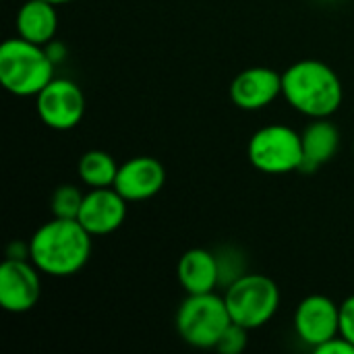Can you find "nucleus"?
I'll return each instance as SVG.
<instances>
[{
  "label": "nucleus",
  "mask_w": 354,
  "mask_h": 354,
  "mask_svg": "<svg viewBox=\"0 0 354 354\" xmlns=\"http://www.w3.org/2000/svg\"><path fill=\"white\" fill-rule=\"evenodd\" d=\"M91 257V234L73 218H52L29 239V259L52 278L79 274Z\"/></svg>",
  "instance_id": "1"
},
{
  "label": "nucleus",
  "mask_w": 354,
  "mask_h": 354,
  "mask_svg": "<svg viewBox=\"0 0 354 354\" xmlns=\"http://www.w3.org/2000/svg\"><path fill=\"white\" fill-rule=\"evenodd\" d=\"M282 95L307 118H330L338 112L344 91L336 71L313 58L299 60L282 73Z\"/></svg>",
  "instance_id": "2"
},
{
  "label": "nucleus",
  "mask_w": 354,
  "mask_h": 354,
  "mask_svg": "<svg viewBox=\"0 0 354 354\" xmlns=\"http://www.w3.org/2000/svg\"><path fill=\"white\" fill-rule=\"evenodd\" d=\"M54 79V60L44 46L10 37L0 46V81L17 97L37 95Z\"/></svg>",
  "instance_id": "3"
},
{
  "label": "nucleus",
  "mask_w": 354,
  "mask_h": 354,
  "mask_svg": "<svg viewBox=\"0 0 354 354\" xmlns=\"http://www.w3.org/2000/svg\"><path fill=\"white\" fill-rule=\"evenodd\" d=\"M224 301L234 324L247 330H257L276 315L280 307V288L272 278L247 272L226 286Z\"/></svg>",
  "instance_id": "4"
},
{
  "label": "nucleus",
  "mask_w": 354,
  "mask_h": 354,
  "mask_svg": "<svg viewBox=\"0 0 354 354\" xmlns=\"http://www.w3.org/2000/svg\"><path fill=\"white\" fill-rule=\"evenodd\" d=\"M178 336L195 348H216L224 330L232 324L224 297L216 292L189 295L176 311Z\"/></svg>",
  "instance_id": "5"
},
{
  "label": "nucleus",
  "mask_w": 354,
  "mask_h": 354,
  "mask_svg": "<svg viewBox=\"0 0 354 354\" xmlns=\"http://www.w3.org/2000/svg\"><path fill=\"white\" fill-rule=\"evenodd\" d=\"M249 162L263 174H288L303 168V139L286 124H268L253 133L247 145Z\"/></svg>",
  "instance_id": "6"
},
{
  "label": "nucleus",
  "mask_w": 354,
  "mask_h": 354,
  "mask_svg": "<svg viewBox=\"0 0 354 354\" xmlns=\"http://www.w3.org/2000/svg\"><path fill=\"white\" fill-rule=\"evenodd\" d=\"M35 108L39 120L54 131L75 129L85 114L83 89L71 79H52L37 95Z\"/></svg>",
  "instance_id": "7"
},
{
  "label": "nucleus",
  "mask_w": 354,
  "mask_h": 354,
  "mask_svg": "<svg viewBox=\"0 0 354 354\" xmlns=\"http://www.w3.org/2000/svg\"><path fill=\"white\" fill-rule=\"evenodd\" d=\"M39 270L31 259L6 257L0 266V305L8 313L31 311L41 295Z\"/></svg>",
  "instance_id": "8"
},
{
  "label": "nucleus",
  "mask_w": 354,
  "mask_h": 354,
  "mask_svg": "<svg viewBox=\"0 0 354 354\" xmlns=\"http://www.w3.org/2000/svg\"><path fill=\"white\" fill-rule=\"evenodd\" d=\"M295 332L313 351L340 336V305L326 295L303 299L295 311Z\"/></svg>",
  "instance_id": "9"
},
{
  "label": "nucleus",
  "mask_w": 354,
  "mask_h": 354,
  "mask_svg": "<svg viewBox=\"0 0 354 354\" xmlns=\"http://www.w3.org/2000/svg\"><path fill=\"white\" fill-rule=\"evenodd\" d=\"M127 199L114 187L91 189L85 193L77 220L91 236H106L118 230L127 218Z\"/></svg>",
  "instance_id": "10"
},
{
  "label": "nucleus",
  "mask_w": 354,
  "mask_h": 354,
  "mask_svg": "<svg viewBox=\"0 0 354 354\" xmlns=\"http://www.w3.org/2000/svg\"><path fill=\"white\" fill-rule=\"evenodd\" d=\"M282 95V75L268 66L241 71L230 83V100L241 110H263Z\"/></svg>",
  "instance_id": "11"
},
{
  "label": "nucleus",
  "mask_w": 354,
  "mask_h": 354,
  "mask_svg": "<svg viewBox=\"0 0 354 354\" xmlns=\"http://www.w3.org/2000/svg\"><path fill=\"white\" fill-rule=\"evenodd\" d=\"M166 185V168L151 156H135L118 166L114 189L127 201H145L156 197Z\"/></svg>",
  "instance_id": "12"
},
{
  "label": "nucleus",
  "mask_w": 354,
  "mask_h": 354,
  "mask_svg": "<svg viewBox=\"0 0 354 354\" xmlns=\"http://www.w3.org/2000/svg\"><path fill=\"white\" fill-rule=\"evenodd\" d=\"M176 278L187 295L216 292V286H220V266L216 253L199 247L189 249L178 259Z\"/></svg>",
  "instance_id": "13"
},
{
  "label": "nucleus",
  "mask_w": 354,
  "mask_h": 354,
  "mask_svg": "<svg viewBox=\"0 0 354 354\" xmlns=\"http://www.w3.org/2000/svg\"><path fill=\"white\" fill-rule=\"evenodd\" d=\"M303 139V168L301 172H315L319 166L328 164L340 147V131L330 118H313L309 127L301 133Z\"/></svg>",
  "instance_id": "14"
},
{
  "label": "nucleus",
  "mask_w": 354,
  "mask_h": 354,
  "mask_svg": "<svg viewBox=\"0 0 354 354\" xmlns=\"http://www.w3.org/2000/svg\"><path fill=\"white\" fill-rule=\"evenodd\" d=\"M58 29V12L56 4L48 0H27L17 12V33L19 37L37 44L48 46Z\"/></svg>",
  "instance_id": "15"
},
{
  "label": "nucleus",
  "mask_w": 354,
  "mask_h": 354,
  "mask_svg": "<svg viewBox=\"0 0 354 354\" xmlns=\"http://www.w3.org/2000/svg\"><path fill=\"white\" fill-rule=\"evenodd\" d=\"M77 174H79L81 183L89 189L114 187L116 174H118V164L108 151L91 149L79 158Z\"/></svg>",
  "instance_id": "16"
},
{
  "label": "nucleus",
  "mask_w": 354,
  "mask_h": 354,
  "mask_svg": "<svg viewBox=\"0 0 354 354\" xmlns=\"http://www.w3.org/2000/svg\"><path fill=\"white\" fill-rule=\"evenodd\" d=\"M85 193L75 187V185H60L58 189H54L52 197H50V209L54 218H73L77 220L79 209L83 205Z\"/></svg>",
  "instance_id": "17"
},
{
  "label": "nucleus",
  "mask_w": 354,
  "mask_h": 354,
  "mask_svg": "<svg viewBox=\"0 0 354 354\" xmlns=\"http://www.w3.org/2000/svg\"><path fill=\"white\" fill-rule=\"evenodd\" d=\"M216 257H218V266H220V284L222 286H230L234 280H239L241 276L247 274L245 257L234 247H224V249L216 251Z\"/></svg>",
  "instance_id": "18"
},
{
  "label": "nucleus",
  "mask_w": 354,
  "mask_h": 354,
  "mask_svg": "<svg viewBox=\"0 0 354 354\" xmlns=\"http://www.w3.org/2000/svg\"><path fill=\"white\" fill-rule=\"evenodd\" d=\"M249 332H251V330H247V328H243V326H239V324L232 322V324L224 330L222 338L218 340L216 351L222 354H241L247 348Z\"/></svg>",
  "instance_id": "19"
},
{
  "label": "nucleus",
  "mask_w": 354,
  "mask_h": 354,
  "mask_svg": "<svg viewBox=\"0 0 354 354\" xmlns=\"http://www.w3.org/2000/svg\"><path fill=\"white\" fill-rule=\"evenodd\" d=\"M340 336L354 346V295L340 303Z\"/></svg>",
  "instance_id": "20"
},
{
  "label": "nucleus",
  "mask_w": 354,
  "mask_h": 354,
  "mask_svg": "<svg viewBox=\"0 0 354 354\" xmlns=\"http://www.w3.org/2000/svg\"><path fill=\"white\" fill-rule=\"evenodd\" d=\"M317 354H354V346L342 336H336L328 342H324L322 346L315 348Z\"/></svg>",
  "instance_id": "21"
},
{
  "label": "nucleus",
  "mask_w": 354,
  "mask_h": 354,
  "mask_svg": "<svg viewBox=\"0 0 354 354\" xmlns=\"http://www.w3.org/2000/svg\"><path fill=\"white\" fill-rule=\"evenodd\" d=\"M48 2H52V4H66V2H73V0H48Z\"/></svg>",
  "instance_id": "22"
},
{
  "label": "nucleus",
  "mask_w": 354,
  "mask_h": 354,
  "mask_svg": "<svg viewBox=\"0 0 354 354\" xmlns=\"http://www.w3.org/2000/svg\"><path fill=\"white\" fill-rule=\"evenodd\" d=\"M353 156H354V141H353Z\"/></svg>",
  "instance_id": "23"
}]
</instances>
